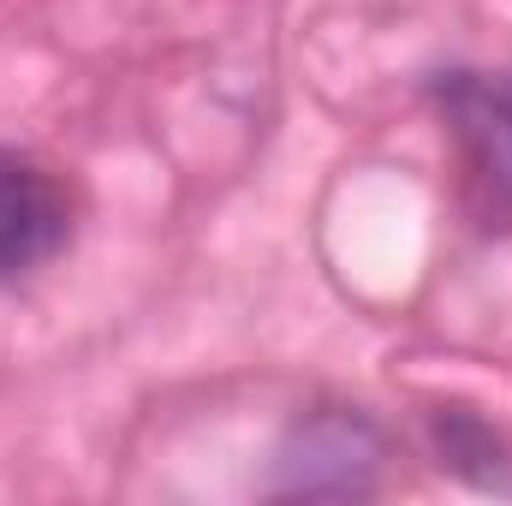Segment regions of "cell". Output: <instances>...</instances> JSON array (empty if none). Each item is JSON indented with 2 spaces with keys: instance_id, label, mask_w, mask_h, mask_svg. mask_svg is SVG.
<instances>
[{
  "instance_id": "6da1fadb",
  "label": "cell",
  "mask_w": 512,
  "mask_h": 506,
  "mask_svg": "<svg viewBox=\"0 0 512 506\" xmlns=\"http://www.w3.org/2000/svg\"><path fill=\"white\" fill-rule=\"evenodd\" d=\"M387 435L346 405L310 411L286 429L274 459V495L286 501H364L382 477Z\"/></svg>"
},
{
  "instance_id": "7a4b0ae2",
  "label": "cell",
  "mask_w": 512,
  "mask_h": 506,
  "mask_svg": "<svg viewBox=\"0 0 512 506\" xmlns=\"http://www.w3.org/2000/svg\"><path fill=\"white\" fill-rule=\"evenodd\" d=\"M72 239L66 185L30 155L0 149V274H30Z\"/></svg>"
},
{
  "instance_id": "3957f363",
  "label": "cell",
  "mask_w": 512,
  "mask_h": 506,
  "mask_svg": "<svg viewBox=\"0 0 512 506\" xmlns=\"http://www.w3.org/2000/svg\"><path fill=\"white\" fill-rule=\"evenodd\" d=\"M435 453L447 471L471 477V483H501V435L489 423H477L471 411H441L435 417Z\"/></svg>"
}]
</instances>
